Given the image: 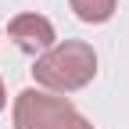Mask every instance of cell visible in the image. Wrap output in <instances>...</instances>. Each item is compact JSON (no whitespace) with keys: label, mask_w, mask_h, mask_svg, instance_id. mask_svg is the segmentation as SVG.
<instances>
[{"label":"cell","mask_w":129,"mask_h":129,"mask_svg":"<svg viewBox=\"0 0 129 129\" xmlns=\"http://www.w3.org/2000/svg\"><path fill=\"white\" fill-rule=\"evenodd\" d=\"M7 36L14 40V47L18 50H25V54H47L54 47V25H50V18H43V14H18V18H11V25H7Z\"/></svg>","instance_id":"obj_3"},{"label":"cell","mask_w":129,"mask_h":129,"mask_svg":"<svg viewBox=\"0 0 129 129\" xmlns=\"http://www.w3.org/2000/svg\"><path fill=\"white\" fill-rule=\"evenodd\" d=\"M4 101L7 97H4V79H0V111H4Z\"/></svg>","instance_id":"obj_6"},{"label":"cell","mask_w":129,"mask_h":129,"mask_svg":"<svg viewBox=\"0 0 129 129\" xmlns=\"http://www.w3.org/2000/svg\"><path fill=\"white\" fill-rule=\"evenodd\" d=\"M79 111L68 97L47 90H22L14 97V129H72Z\"/></svg>","instance_id":"obj_2"},{"label":"cell","mask_w":129,"mask_h":129,"mask_svg":"<svg viewBox=\"0 0 129 129\" xmlns=\"http://www.w3.org/2000/svg\"><path fill=\"white\" fill-rule=\"evenodd\" d=\"M72 129H93V122H86V118H83V115H79V122H75V125H72Z\"/></svg>","instance_id":"obj_5"},{"label":"cell","mask_w":129,"mask_h":129,"mask_svg":"<svg viewBox=\"0 0 129 129\" xmlns=\"http://www.w3.org/2000/svg\"><path fill=\"white\" fill-rule=\"evenodd\" d=\"M97 75V54L93 47L83 43V40H64V43H54L47 54L36 57L32 64V79L36 86H43L47 93H75L93 83Z\"/></svg>","instance_id":"obj_1"},{"label":"cell","mask_w":129,"mask_h":129,"mask_svg":"<svg viewBox=\"0 0 129 129\" xmlns=\"http://www.w3.org/2000/svg\"><path fill=\"white\" fill-rule=\"evenodd\" d=\"M75 18L79 22H90V25H101L115 14V0H68Z\"/></svg>","instance_id":"obj_4"}]
</instances>
